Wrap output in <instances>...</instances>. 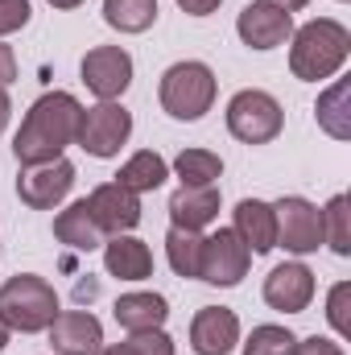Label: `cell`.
<instances>
[{
    "label": "cell",
    "mask_w": 351,
    "mask_h": 355,
    "mask_svg": "<svg viewBox=\"0 0 351 355\" xmlns=\"http://www.w3.org/2000/svg\"><path fill=\"white\" fill-rule=\"evenodd\" d=\"M318 211H323V244L335 257H351V198L348 194H335Z\"/></svg>",
    "instance_id": "cell-25"
},
{
    "label": "cell",
    "mask_w": 351,
    "mask_h": 355,
    "mask_svg": "<svg viewBox=\"0 0 351 355\" xmlns=\"http://www.w3.org/2000/svg\"><path fill=\"white\" fill-rule=\"evenodd\" d=\"M46 4H54L58 12H71V8H79V4H87V0H46Z\"/></svg>",
    "instance_id": "cell-37"
},
{
    "label": "cell",
    "mask_w": 351,
    "mask_h": 355,
    "mask_svg": "<svg viewBox=\"0 0 351 355\" xmlns=\"http://www.w3.org/2000/svg\"><path fill=\"white\" fill-rule=\"evenodd\" d=\"M132 71L137 67H132V54L124 46H95L79 62V75L99 103H112L132 87Z\"/></svg>",
    "instance_id": "cell-10"
},
{
    "label": "cell",
    "mask_w": 351,
    "mask_h": 355,
    "mask_svg": "<svg viewBox=\"0 0 351 355\" xmlns=\"http://www.w3.org/2000/svg\"><path fill=\"white\" fill-rule=\"evenodd\" d=\"M232 232L248 244L252 257H268L277 248V215H273V202H264V198H240L236 211H232Z\"/></svg>",
    "instance_id": "cell-17"
},
{
    "label": "cell",
    "mask_w": 351,
    "mask_h": 355,
    "mask_svg": "<svg viewBox=\"0 0 351 355\" xmlns=\"http://www.w3.org/2000/svg\"><path fill=\"white\" fill-rule=\"evenodd\" d=\"M293 347H298V335L277 322H261L252 327L248 339H240V355H293Z\"/></svg>",
    "instance_id": "cell-27"
},
{
    "label": "cell",
    "mask_w": 351,
    "mask_h": 355,
    "mask_svg": "<svg viewBox=\"0 0 351 355\" xmlns=\"http://www.w3.org/2000/svg\"><path fill=\"white\" fill-rule=\"evenodd\" d=\"M351 281H335L331 285V293H327V322H331V331L339 335V339H351Z\"/></svg>",
    "instance_id": "cell-28"
},
{
    "label": "cell",
    "mask_w": 351,
    "mask_h": 355,
    "mask_svg": "<svg viewBox=\"0 0 351 355\" xmlns=\"http://www.w3.org/2000/svg\"><path fill=\"white\" fill-rule=\"evenodd\" d=\"M314 120H318V128L331 141H351V83L348 79H331V87L318 91Z\"/></svg>",
    "instance_id": "cell-21"
},
{
    "label": "cell",
    "mask_w": 351,
    "mask_h": 355,
    "mask_svg": "<svg viewBox=\"0 0 351 355\" xmlns=\"http://www.w3.org/2000/svg\"><path fill=\"white\" fill-rule=\"evenodd\" d=\"M8 120H12V99H8V91H0V132L8 128Z\"/></svg>",
    "instance_id": "cell-36"
},
{
    "label": "cell",
    "mask_w": 351,
    "mask_h": 355,
    "mask_svg": "<svg viewBox=\"0 0 351 355\" xmlns=\"http://www.w3.org/2000/svg\"><path fill=\"white\" fill-rule=\"evenodd\" d=\"M166 261L178 277H198V265H203V232H182V227H170L166 232Z\"/></svg>",
    "instance_id": "cell-26"
},
{
    "label": "cell",
    "mask_w": 351,
    "mask_h": 355,
    "mask_svg": "<svg viewBox=\"0 0 351 355\" xmlns=\"http://www.w3.org/2000/svg\"><path fill=\"white\" fill-rule=\"evenodd\" d=\"M95 355H137V347L124 339V343H103V347H99Z\"/></svg>",
    "instance_id": "cell-35"
},
{
    "label": "cell",
    "mask_w": 351,
    "mask_h": 355,
    "mask_svg": "<svg viewBox=\"0 0 351 355\" xmlns=\"http://www.w3.org/2000/svg\"><path fill=\"white\" fill-rule=\"evenodd\" d=\"M75 190V166L67 157L54 162H37V166H21L17 174V198L33 211H54L71 198Z\"/></svg>",
    "instance_id": "cell-9"
},
{
    "label": "cell",
    "mask_w": 351,
    "mask_h": 355,
    "mask_svg": "<svg viewBox=\"0 0 351 355\" xmlns=\"http://www.w3.org/2000/svg\"><path fill=\"white\" fill-rule=\"evenodd\" d=\"M128 343L137 347V355H174L178 343L166 335V327L157 331H141V335H128Z\"/></svg>",
    "instance_id": "cell-30"
},
{
    "label": "cell",
    "mask_w": 351,
    "mask_h": 355,
    "mask_svg": "<svg viewBox=\"0 0 351 355\" xmlns=\"http://www.w3.org/2000/svg\"><path fill=\"white\" fill-rule=\"evenodd\" d=\"M103 268L116 281H149L153 277V252L145 240H137L132 232L124 236H108L103 240Z\"/></svg>",
    "instance_id": "cell-18"
},
{
    "label": "cell",
    "mask_w": 351,
    "mask_h": 355,
    "mask_svg": "<svg viewBox=\"0 0 351 355\" xmlns=\"http://www.w3.org/2000/svg\"><path fill=\"white\" fill-rule=\"evenodd\" d=\"M339 4H348V0H339Z\"/></svg>",
    "instance_id": "cell-40"
},
{
    "label": "cell",
    "mask_w": 351,
    "mask_h": 355,
    "mask_svg": "<svg viewBox=\"0 0 351 355\" xmlns=\"http://www.w3.org/2000/svg\"><path fill=\"white\" fill-rule=\"evenodd\" d=\"M58 293L37 272H17L0 285V322L17 335H42L58 318Z\"/></svg>",
    "instance_id": "cell-4"
},
{
    "label": "cell",
    "mask_w": 351,
    "mask_h": 355,
    "mask_svg": "<svg viewBox=\"0 0 351 355\" xmlns=\"http://www.w3.org/2000/svg\"><path fill=\"white\" fill-rule=\"evenodd\" d=\"M293 355H348L339 347V339H327V335H310V339H298Z\"/></svg>",
    "instance_id": "cell-31"
},
{
    "label": "cell",
    "mask_w": 351,
    "mask_h": 355,
    "mask_svg": "<svg viewBox=\"0 0 351 355\" xmlns=\"http://www.w3.org/2000/svg\"><path fill=\"white\" fill-rule=\"evenodd\" d=\"M95 289H99L95 281H79V289H75V293H79V302H83V297H95Z\"/></svg>",
    "instance_id": "cell-38"
},
{
    "label": "cell",
    "mask_w": 351,
    "mask_h": 355,
    "mask_svg": "<svg viewBox=\"0 0 351 355\" xmlns=\"http://www.w3.org/2000/svg\"><path fill=\"white\" fill-rule=\"evenodd\" d=\"M170 174L182 186H219L223 178V157L211 153V149H182L174 162H170Z\"/></svg>",
    "instance_id": "cell-23"
},
{
    "label": "cell",
    "mask_w": 351,
    "mask_h": 355,
    "mask_svg": "<svg viewBox=\"0 0 351 355\" xmlns=\"http://www.w3.org/2000/svg\"><path fill=\"white\" fill-rule=\"evenodd\" d=\"M174 4L186 12V17H211L223 0H174Z\"/></svg>",
    "instance_id": "cell-33"
},
{
    "label": "cell",
    "mask_w": 351,
    "mask_h": 355,
    "mask_svg": "<svg viewBox=\"0 0 351 355\" xmlns=\"http://www.w3.org/2000/svg\"><path fill=\"white\" fill-rule=\"evenodd\" d=\"M215 95H219V79L207 62L198 58H182L174 67L162 71V83H157V99H162V112L170 120L182 124H194L203 120L211 107H215Z\"/></svg>",
    "instance_id": "cell-3"
},
{
    "label": "cell",
    "mask_w": 351,
    "mask_h": 355,
    "mask_svg": "<svg viewBox=\"0 0 351 355\" xmlns=\"http://www.w3.org/2000/svg\"><path fill=\"white\" fill-rule=\"evenodd\" d=\"M223 120H228V132L240 141V145H268L281 137L285 128V107L273 91L261 87H244L236 91L223 107Z\"/></svg>",
    "instance_id": "cell-5"
},
{
    "label": "cell",
    "mask_w": 351,
    "mask_h": 355,
    "mask_svg": "<svg viewBox=\"0 0 351 355\" xmlns=\"http://www.w3.org/2000/svg\"><path fill=\"white\" fill-rule=\"evenodd\" d=\"M112 318L128 331V335H141V331H157L166 327L170 318V302L153 289H132V293H120L116 306H112Z\"/></svg>",
    "instance_id": "cell-19"
},
{
    "label": "cell",
    "mask_w": 351,
    "mask_h": 355,
    "mask_svg": "<svg viewBox=\"0 0 351 355\" xmlns=\"http://www.w3.org/2000/svg\"><path fill=\"white\" fill-rule=\"evenodd\" d=\"M273 215H277V248H285L298 261L323 248V211L310 198L285 194L273 202Z\"/></svg>",
    "instance_id": "cell-7"
},
{
    "label": "cell",
    "mask_w": 351,
    "mask_h": 355,
    "mask_svg": "<svg viewBox=\"0 0 351 355\" xmlns=\"http://www.w3.org/2000/svg\"><path fill=\"white\" fill-rule=\"evenodd\" d=\"M8 339H12V331H8V327H4V322H0V352H4V347H8Z\"/></svg>",
    "instance_id": "cell-39"
},
{
    "label": "cell",
    "mask_w": 351,
    "mask_h": 355,
    "mask_svg": "<svg viewBox=\"0 0 351 355\" xmlns=\"http://www.w3.org/2000/svg\"><path fill=\"white\" fill-rule=\"evenodd\" d=\"M87 211L95 215L103 236H124L141 223V194L124 190L120 182H103L87 194Z\"/></svg>",
    "instance_id": "cell-12"
},
{
    "label": "cell",
    "mask_w": 351,
    "mask_h": 355,
    "mask_svg": "<svg viewBox=\"0 0 351 355\" xmlns=\"http://www.w3.org/2000/svg\"><path fill=\"white\" fill-rule=\"evenodd\" d=\"M50 347L54 355H95L103 347V322L91 310H58L50 322Z\"/></svg>",
    "instance_id": "cell-15"
},
{
    "label": "cell",
    "mask_w": 351,
    "mask_h": 355,
    "mask_svg": "<svg viewBox=\"0 0 351 355\" xmlns=\"http://www.w3.org/2000/svg\"><path fill=\"white\" fill-rule=\"evenodd\" d=\"M103 21L116 33H145L157 25V0H103Z\"/></svg>",
    "instance_id": "cell-24"
},
{
    "label": "cell",
    "mask_w": 351,
    "mask_h": 355,
    "mask_svg": "<svg viewBox=\"0 0 351 355\" xmlns=\"http://www.w3.org/2000/svg\"><path fill=\"white\" fill-rule=\"evenodd\" d=\"M12 79H17V54H12V46L0 42V91L12 87Z\"/></svg>",
    "instance_id": "cell-32"
},
{
    "label": "cell",
    "mask_w": 351,
    "mask_h": 355,
    "mask_svg": "<svg viewBox=\"0 0 351 355\" xmlns=\"http://www.w3.org/2000/svg\"><path fill=\"white\" fill-rule=\"evenodd\" d=\"M314 289H318L314 268L302 265V261H285V265H277L264 277L261 297L264 306L277 310V314H306L310 302H314Z\"/></svg>",
    "instance_id": "cell-11"
},
{
    "label": "cell",
    "mask_w": 351,
    "mask_h": 355,
    "mask_svg": "<svg viewBox=\"0 0 351 355\" xmlns=\"http://www.w3.org/2000/svg\"><path fill=\"white\" fill-rule=\"evenodd\" d=\"M236 33H240V42H244L248 50H261L264 54V50H277V46H285V42L293 37V17L281 12V8H268L261 0H252V4L240 8Z\"/></svg>",
    "instance_id": "cell-13"
},
{
    "label": "cell",
    "mask_w": 351,
    "mask_h": 355,
    "mask_svg": "<svg viewBox=\"0 0 351 355\" xmlns=\"http://www.w3.org/2000/svg\"><path fill=\"white\" fill-rule=\"evenodd\" d=\"M219 186H178L170 194V227L182 232H207L219 219Z\"/></svg>",
    "instance_id": "cell-16"
},
{
    "label": "cell",
    "mask_w": 351,
    "mask_h": 355,
    "mask_svg": "<svg viewBox=\"0 0 351 355\" xmlns=\"http://www.w3.org/2000/svg\"><path fill=\"white\" fill-rule=\"evenodd\" d=\"M29 17H33L29 0H0V42L12 37V33H21L29 25Z\"/></svg>",
    "instance_id": "cell-29"
},
{
    "label": "cell",
    "mask_w": 351,
    "mask_h": 355,
    "mask_svg": "<svg viewBox=\"0 0 351 355\" xmlns=\"http://www.w3.org/2000/svg\"><path fill=\"white\" fill-rule=\"evenodd\" d=\"M190 347L194 355H232L240 347V318L228 306H203L190 318Z\"/></svg>",
    "instance_id": "cell-14"
},
{
    "label": "cell",
    "mask_w": 351,
    "mask_h": 355,
    "mask_svg": "<svg viewBox=\"0 0 351 355\" xmlns=\"http://www.w3.org/2000/svg\"><path fill=\"white\" fill-rule=\"evenodd\" d=\"M54 240L67 244V248H75V252H95V248H103L108 236L99 232L95 215L87 211V198H75V202H67L54 215Z\"/></svg>",
    "instance_id": "cell-20"
},
{
    "label": "cell",
    "mask_w": 351,
    "mask_h": 355,
    "mask_svg": "<svg viewBox=\"0 0 351 355\" xmlns=\"http://www.w3.org/2000/svg\"><path fill=\"white\" fill-rule=\"evenodd\" d=\"M79 124H83V103L71 91H46L29 103L17 137H12V157L17 166H37V162H54L62 157L75 141H79Z\"/></svg>",
    "instance_id": "cell-1"
},
{
    "label": "cell",
    "mask_w": 351,
    "mask_h": 355,
    "mask_svg": "<svg viewBox=\"0 0 351 355\" xmlns=\"http://www.w3.org/2000/svg\"><path fill=\"white\" fill-rule=\"evenodd\" d=\"M166 178H170V162H166L157 149H141V153H132V157L120 166V174L112 178V182H120V186L132 190V194H153V190L166 186Z\"/></svg>",
    "instance_id": "cell-22"
},
{
    "label": "cell",
    "mask_w": 351,
    "mask_h": 355,
    "mask_svg": "<svg viewBox=\"0 0 351 355\" xmlns=\"http://www.w3.org/2000/svg\"><path fill=\"white\" fill-rule=\"evenodd\" d=\"M252 268V252L248 244L232 232V227H219L211 236H203V265H198V281L207 285H219V289H236Z\"/></svg>",
    "instance_id": "cell-8"
},
{
    "label": "cell",
    "mask_w": 351,
    "mask_h": 355,
    "mask_svg": "<svg viewBox=\"0 0 351 355\" xmlns=\"http://www.w3.org/2000/svg\"><path fill=\"white\" fill-rule=\"evenodd\" d=\"M261 4H268V8H281V12H289V17H293V12H302L310 0H261Z\"/></svg>",
    "instance_id": "cell-34"
},
{
    "label": "cell",
    "mask_w": 351,
    "mask_h": 355,
    "mask_svg": "<svg viewBox=\"0 0 351 355\" xmlns=\"http://www.w3.org/2000/svg\"><path fill=\"white\" fill-rule=\"evenodd\" d=\"M132 137V112L112 99V103H95V107H83V124H79V149L87 157H99V162H112L120 157V149L128 145Z\"/></svg>",
    "instance_id": "cell-6"
},
{
    "label": "cell",
    "mask_w": 351,
    "mask_h": 355,
    "mask_svg": "<svg viewBox=\"0 0 351 355\" xmlns=\"http://www.w3.org/2000/svg\"><path fill=\"white\" fill-rule=\"evenodd\" d=\"M351 58V29L335 17H314L293 29L289 37V71L302 83H327L339 79Z\"/></svg>",
    "instance_id": "cell-2"
}]
</instances>
